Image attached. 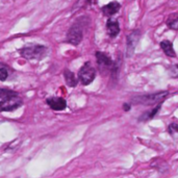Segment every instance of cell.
Here are the masks:
<instances>
[{"label":"cell","instance_id":"1","mask_svg":"<svg viewBox=\"0 0 178 178\" xmlns=\"http://www.w3.org/2000/svg\"><path fill=\"white\" fill-rule=\"evenodd\" d=\"M169 96V92H158L154 94H147V95H139L131 98V102L133 104L141 105H157Z\"/></svg>","mask_w":178,"mask_h":178},{"label":"cell","instance_id":"2","mask_svg":"<svg viewBox=\"0 0 178 178\" xmlns=\"http://www.w3.org/2000/svg\"><path fill=\"white\" fill-rule=\"evenodd\" d=\"M20 54L26 59H42L47 54V47L43 45H31L20 49Z\"/></svg>","mask_w":178,"mask_h":178},{"label":"cell","instance_id":"3","mask_svg":"<svg viewBox=\"0 0 178 178\" xmlns=\"http://www.w3.org/2000/svg\"><path fill=\"white\" fill-rule=\"evenodd\" d=\"M23 105V100L18 93L14 92L0 101V111H12Z\"/></svg>","mask_w":178,"mask_h":178},{"label":"cell","instance_id":"4","mask_svg":"<svg viewBox=\"0 0 178 178\" xmlns=\"http://www.w3.org/2000/svg\"><path fill=\"white\" fill-rule=\"evenodd\" d=\"M95 76H96V70L90 62H86L80 68L79 72H78V80L83 86H89L90 83H92L94 79H95Z\"/></svg>","mask_w":178,"mask_h":178},{"label":"cell","instance_id":"5","mask_svg":"<svg viewBox=\"0 0 178 178\" xmlns=\"http://www.w3.org/2000/svg\"><path fill=\"white\" fill-rule=\"evenodd\" d=\"M83 37V31L82 27L79 23V21H77L74 25H72L70 29L67 32V42L72 44L74 46L79 45L80 42L82 41Z\"/></svg>","mask_w":178,"mask_h":178},{"label":"cell","instance_id":"6","mask_svg":"<svg viewBox=\"0 0 178 178\" xmlns=\"http://www.w3.org/2000/svg\"><path fill=\"white\" fill-rule=\"evenodd\" d=\"M140 39H141L140 29L132 30L127 36V39H126V56L127 57H131V56H132Z\"/></svg>","mask_w":178,"mask_h":178},{"label":"cell","instance_id":"7","mask_svg":"<svg viewBox=\"0 0 178 178\" xmlns=\"http://www.w3.org/2000/svg\"><path fill=\"white\" fill-rule=\"evenodd\" d=\"M96 59L98 67L100 68V71L105 73L106 71L111 72V69L114 67V62L111 61V58L104 52H96Z\"/></svg>","mask_w":178,"mask_h":178},{"label":"cell","instance_id":"8","mask_svg":"<svg viewBox=\"0 0 178 178\" xmlns=\"http://www.w3.org/2000/svg\"><path fill=\"white\" fill-rule=\"evenodd\" d=\"M46 102L47 104L50 106V108L56 111H64V109L67 107V102H66V100L64 98H61V97H51V98L47 99Z\"/></svg>","mask_w":178,"mask_h":178},{"label":"cell","instance_id":"9","mask_svg":"<svg viewBox=\"0 0 178 178\" xmlns=\"http://www.w3.org/2000/svg\"><path fill=\"white\" fill-rule=\"evenodd\" d=\"M120 7H121L120 3L117 1H112V2H109L106 5L103 6L101 8V11L105 17H111L112 15L117 14L119 12V9H120Z\"/></svg>","mask_w":178,"mask_h":178},{"label":"cell","instance_id":"10","mask_svg":"<svg viewBox=\"0 0 178 178\" xmlns=\"http://www.w3.org/2000/svg\"><path fill=\"white\" fill-rule=\"evenodd\" d=\"M106 29H107V33L111 37H116L120 32V25L117 20H112L109 19L106 23Z\"/></svg>","mask_w":178,"mask_h":178},{"label":"cell","instance_id":"11","mask_svg":"<svg viewBox=\"0 0 178 178\" xmlns=\"http://www.w3.org/2000/svg\"><path fill=\"white\" fill-rule=\"evenodd\" d=\"M161 48L167 56H170V57H175L176 56V53H175L173 48V44L169 40H164L162 42H161Z\"/></svg>","mask_w":178,"mask_h":178},{"label":"cell","instance_id":"12","mask_svg":"<svg viewBox=\"0 0 178 178\" xmlns=\"http://www.w3.org/2000/svg\"><path fill=\"white\" fill-rule=\"evenodd\" d=\"M64 76H65L66 83H67L69 87H76V86H77L78 79L76 78V76H75V74H74L72 71L68 70V69H66V70L64 71Z\"/></svg>","mask_w":178,"mask_h":178},{"label":"cell","instance_id":"13","mask_svg":"<svg viewBox=\"0 0 178 178\" xmlns=\"http://www.w3.org/2000/svg\"><path fill=\"white\" fill-rule=\"evenodd\" d=\"M161 104L162 103H159V104L156 105L154 108L151 109V111H146L145 114H143L139 118V121H148V120H150V119H153L156 115H157V112L159 111V109H161Z\"/></svg>","mask_w":178,"mask_h":178},{"label":"cell","instance_id":"14","mask_svg":"<svg viewBox=\"0 0 178 178\" xmlns=\"http://www.w3.org/2000/svg\"><path fill=\"white\" fill-rule=\"evenodd\" d=\"M167 25L169 28L178 30V14H172L167 19Z\"/></svg>","mask_w":178,"mask_h":178},{"label":"cell","instance_id":"15","mask_svg":"<svg viewBox=\"0 0 178 178\" xmlns=\"http://www.w3.org/2000/svg\"><path fill=\"white\" fill-rule=\"evenodd\" d=\"M169 74L172 78H175V79H178V64L173 65L169 68Z\"/></svg>","mask_w":178,"mask_h":178},{"label":"cell","instance_id":"16","mask_svg":"<svg viewBox=\"0 0 178 178\" xmlns=\"http://www.w3.org/2000/svg\"><path fill=\"white\" fill-rule=\"evenodd\" d=\"M91 2H93V0H78V1L74 4L73 9H76V8L78 9V8H80L81 6H86L87 4H89Z\"/></svg>","mask_w":178,"mask_h":178},{"label":"cell","instance_id":"17","mask_svg":"<svg viewBox=\"0 0 178 178\" xmlns=\"http://www.w3.org/2000/svg\"><path fill=\"white\" fill-rule=\"evenodd\" d=\"M168 132L170 134H174L178 132V123H172L168 126Z\"/></svg>","mask_w":178,"mask_h":178},{"label":"cell","instance_id":"18","mask_svg":"<svg viewBox=\"0 0 178 178\" xmlns=\"http://www.w3.org/2000/svg\"><path fill=\"white\" fill-rule=\"evenodd\" d=\"M8 77V71L5 68H0V81H5Z\"/></svg>","mask_w":178,"mask_h":178},{"label":"cell","instance_id":"19","mask_svg":"<svg viewBox=\"0 0 178 178\" xmlns=\"http://www.w3.org/2000/svg\"><path fill=\"white\" fill-rule=\"evenodd\" d=\"M12 93H14V91H12V90L0 89V99H3V98H5V97L12 95Z\"/></svg>","mask_w":178,"mask_h":178},{"label":"cell","instance_id":"20","mask_svg":"<svg viewBox=\"0 0 178 178\" xmlns=\"http://www.w3.org/2000/svg\"><path fill=\"white\" fill-rule=\"evenodd\" d=\"M130 103H124L123 104V109L125 111H130Z\"/></svg>","mask_w":178,"mask_h":178}]
</instances>
